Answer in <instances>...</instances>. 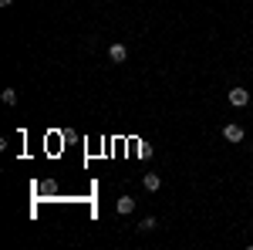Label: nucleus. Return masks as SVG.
Segmentation results:
<instances>
[{
    "label": "nucleus",
    "mask_w": 253,
    "mask_h": 250,
    "mask_svg": "<svg viewBox=\"0 0 253 250\" xmlns=\"http://www.w3.org/2000/svg\"><path fill=\"white\" fill-rule=\"evenodd\" d=\"M115 210L122 213V216H125V213H132V210H135V200H132V196H122V200L115 203Z\"/></svg>",
    "instance_id": "5"
},
{
    "label": "nucleus",
    "mask_w": 253,
    "mask_h": 250,
    "mask_svg": "<svg viewBox=\"0 0 253 250\" xmlns=\"http://www.w3.org/2000/svg\"><path fill=\"white\" fill-rule=\"evenodd\" d=\"M142 186H145L149 193H159V190H162V179H159L156 173H145V179H142Z\"/></svg>",
    "instance_id": "4"
},
{
    "label": "nucleus",
    "mask_w": 253,
    "mask_h": 250,
    "mask_svg": "<svg viewBox=\"0 0 253 250\" xmlns=\"http://www.w3.org/2000/svg\"><path fill=\"white\" fill-rule=\"evenodd\" d=\"M226 98H230V105H233V108H247V105H250V92H243V88H233Z\"/></svg>",
    "instance_id": "2"
},
{
    "label": "nucleus",
    "mask_w": 253,
    "mask_h": 250,
    "mask_svg": "<svg viewBox=\"0 0 253 250\" xmlns=\"http://www.w3.org/2000/svg\"><path fill=\"white\" fill-rule=\"evenodd\" d=\"M243 125H236V122H230V125H223V139H226V142H233V146H240V142H243Z\"/></svg>",
    "instance_id": "1"
},
{
    "label": "nucleus",
    "mask_w": 253,
    "mask_h": 250,
    "mask_svg": "<svg viewBox=\"0 0 253 250\" xmlns=\"http://www.w3.org/2000/svg\"><path fill=\"white\" fill-rule=\"evenodd\" d=\"M156 227H159V223H156V216H145V220L138 223V230H142V233H152Z\"/></svg>",
    "instance_id": "6"
},
{
    "label": "nucleus",
    "mask_w": 253,
    "mask_h": 250,
    "mask_svg": "<svg viewBox=\"0 0 253 250\" xmlns=\"http://www.w3.org/2000/svg\"><path fill=\"white\" fill-rule=\"evenodd\" d=\"M3 105H17V92H14V88H3Z\"/></svg>",
    "instance_id": "7"
},
{
    "label": "nucleus",
    "mask_w": 253,
    "mask_h": 250,
    "mask_svg": "<svg viewBox=\"0 0 253 250\" xmlns=\"http://www.w3.org/2000/svg\"><path fill=\"white\" fill-rule=\"evenodd\" d=\"M10 3H14V0H0V7H10Z\"/></svg>",
    "instance_id": "8"
},
{
    "label": "nucleus",
    "mask_w": 253,
    "mask_h": 250,
    "mask_svg": "<svg viewBox=\"0 0 253 250\" xmlns=\"http://www.w3.org/2000/svg\"><path fill=\"white\" fill-rule=\"evenodd\" d=\"M108 58L115 61V64H122V61L128 58V48H125V44H112V48H108Z\"/></svg>",
    "instance_id": "3"
}]
</instances>
